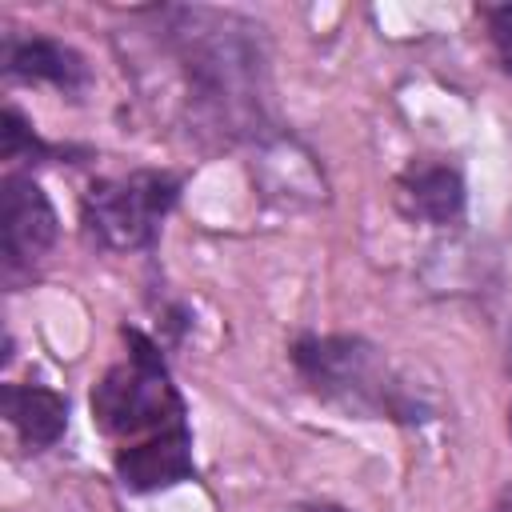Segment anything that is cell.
<instances>
[{
    "mask_svg": "<svg viewBox=\"0 0 512 512\" xmlns=\"http://www.w3.org/2000/svg\"><path fill=\"white\" fill-rule=\"evenodd\" d=\"M128 336V360L108 368L104 380L92 392V420L108 436H140V432H164L184 424L180 392L168 380V368L152 340L140 332Z\"/></svg>",
    "mask_w": 512,
    "mask_h": 512,
    "instance_id": "obj_1",
    "label": "cell"
},
{
    "mask_svg": "<svg viewBox=\"0 0 512 512\" xmlns=\"http://www.w3.org/2000/svg\"><path fill=\"white\" fill-rule=\"evenodd\" d=\"M180 184L164 172H132L116 180H100L84 196V224L96 244L112 252H132L152 244L160 220L176 204Z\"/></svg>",
    "mask_w": 512,
    "mask_h": 512,
    "instance_id": "obj_2",
    "label": "cell"
},
{
    "mask_svg": "<svg viewBox=\"0 0 512 512\" xmlns=\"http://www.w3.org/2000/svg\"><path fill=\"white\" fill-rule=\"evenodd\" d=\"M300 376L328 400L352 408V412H388L392 388L388 372L364 340L352 336H308L292 352Z\"/></svg>",
    "mask_w": 512,
    "mask_h": 512,
    "instance_id": "obj_3",
    "label": "cell"
},
{
    "mask_svg": "<svg viewBox=\"0 0 512 512\" xmlns=\"http://www.w3.org/2000/svg\"><path fill=\"white\" fill-rule=\"evenodd\" d=\"M56 240V212L32 176H8L0 196V252L4 268H32Z\"/></svg>",
    "mask_w": 512,
    "mask_h": 512,
    "instance_id": "obj_4",
    "label": "cell"
},
{
    "mask_svg": "<svg viewBox=\"0 0 512 512\" xmlns=\"http://www.w3.org/2000/svg\"><path fill=\"white\" fill-rule=\"evenodd\" d=\"M116 472L120 484L132 492H156L168 484H180L192 476V436L184 424L152 432L148 440L124 448L116 456Z\"/></svg>",
    "mask_w": 512,
    "mask_h": 512,
    "instance_id": "obj_5",
    "label": "cell"
},
{
    "mask_svg": "<svg viewBox=\"0 0 512 512\" xmlns=\"http://www.w3.org/2000/svg\"><path fill=\"white\" fill-rule=\"evenodd\" d=\"M396 200L404 216L448 224L464 212V180L452 164L440 160H412L396 180Z\"/></svg>",
    "mask_w": 512,
    "mask_h": 512,
    "instance_id": "obj_6",
    "label": "cell"
},
{
    "mask_svg": "<svg viewBox=\"0 0 512 512\" xmlns=\"http://www.w3.org/2000/svg\"><path fill=\"white\" fill-rule=\"evenodd\" d=\"M4 68L8 76L20 80H44L60 92H80L88 84V64L80 52H72L60 40L48 36H32V40H12L4 48Z\"/></svg>",
    "mask_w": 512,
    "mask_h": 512,
    "instance_id": "obj_7",
    "label": "cell"
},
{
    "mask_svg": "<svg viewBox=\"0 0 512 512\" xmlns=\"http://www.w3.org/2000/svg\"><path fill=\"white\" fill-rule=\"evenodd\" d=\"M0 404H4V420L12 424L20 444H28V448L56 444L64 424H68L64 396L52 388H40V384H4Z\"/></svg>",
    "mask_w": 512,
    "mask_h": 512,
    "instance_id": "obj_8",
    "label": "cell"
},
{
    "mask_svg": "<svg viewBox=\"0 0 512 512\" xmlns=\"http://www.w3.org/2000/svg\"><path fill=\"white\" fill-rule=\"evenodd\" d=\"M4 160H24V156H40L44 152V144L36 140V132L24 124V116L16 112V108H4Z\"/></svg>",
    "mask_w": 512,
    "mask_h": 512,
    "instance_id": "obj_9",
    "label": "cell"
},
{
    "mask_svg": "<svg viewBox=\"0 0 512 512\" xmlns=\"http://www.w3.org/2000/svg\"><path fill=\"white\" fill-rule=\"evenodd\" d=\"M488 32H492V48H496L500 68L512 76V4L488 12Z\"/></svg>",
    "mask_w": 512,
    "mask_h": 512,
    "instance_id": "obj_10",
    "label": "cell"
},
{
    "mask_svg": "<svg viewBox=\"0 0 512 512\" xmlns=\"http://www.w3.org/2000/svg\"><path fill=\"white\" fill-rule=\"evenodd\" d=\"M492 512H512V488H508V492L496 500V508H492Z\"/></svg>",
    "mask_w": 512,
    "mask_h": 512,
    "instance_id": "obj_11",
    "label": "cell"
},
{
    "mask_svg": "<svg viewBox=\"0 0 512 512\" xmlns=\"http://www.w3.org/2000/svg\"><path fill=\"white\" fill-rule=\"evenodd\" d=\"M508 432H512V408H508Z\"/></svg>",
    "mask_w": 512,
    "mask_h": 512,
    "instance_id": "obj_12",
    "label": "cell"
}]
</instances>
